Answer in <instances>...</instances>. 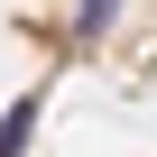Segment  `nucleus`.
Returning <instances> with one entry per match:
<instances>
[{
    "instance_id": "obj_1",
    "label": "nucleus",
    "mask_w": 157,
    "mask_h": 157,
    "mask_svg": "<svg viewBox=\"0 0 157 157\" xmlns=\"http://www.w3.org/2000/svg\"><path fill=\"white\" fill-rule=\"evenodd\" d=\"M28 129H37V93L0 111V157H19V148H28Z\"/></svg>"
},
{
    "instance_id": "obj_2",
    "label": "nucleus",
    "mask_w": 157,
    "mask_h": 157,
    "mask_svg": "<svg viewBox=\"0 0 157 157\" xmlns=\"http://www.w3.org/2000/svg\"><path fill=\"white\" fill-rule=\"evenodd\" d=\"M111 19H120V0H74V46H93Z\"/></svg>"
}]
</instances>
